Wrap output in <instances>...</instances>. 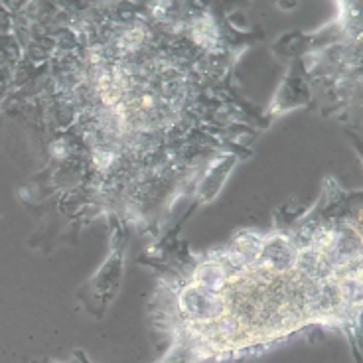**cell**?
<instances>
[{
  "mask_svg": "<svg viewBox=\"0 0 363 363\" xmlns=\"http://www.w3.org/2000/svg\"><path fill=\"white\" fill-rule=\"evenodd\" d=\"M123 253H125V247H117V251H113L109 261L101 267V271L83 289L85 291L83 302L93 316H103L115 298L121 274H123Z\"/></svg>",
  "mask_w": 363,
  "mask_h": 363,
  "instance_id": "cell-3",
  "label": "cell"
},
{
  "mask_svg": "<svg viewBox=\"0 0 363 363\" xmlns=\"http://www.w3.org/2000/svg\"><path fill=\"white\" fill-rule=\"evenodd\" d=\"M148 318L158 363H237L308 326L363 318V201L352 218L247 229L203 251L166 249Z\"/></svg>",
  "mask_w": 363,
  "mask_h": 363,
  "instance_id": "cell-2",
  "label": "cell"
},
{
  "mask_svg": "<svg viewBox=\"0 0 363 363\" xmlns=\"http://www.w3.org/2000/svg\"><path fill=\"white\" fill-rule=\"evenodd\" d=\"M55 363H91V362L87 359V357H85V355L82 354V352H77L72 362H55Z\"/></svg>",
  "mask_w": 363,
  "mask_h": 363,
  "instance_id": "cell-4",
  "label": "cell"
},
{
  "mask_svg": "<svg viewBox=\"0 0 363 363\" xmlns=\"http://www.w3.org/2000/svg\"><path fill=\"white\" fill-rule=\"evenodd\" d=\"M241 20L216 2H6L0 128L38 162L20 191L38 237L152 227L218 191L264 125L237 77L259 38Z\"/></svg>",
  "mask_w": 363,
  "mask_h": 363,
  "instance_id": "cell-1",
  "label": "cell"
}]
</instances>
